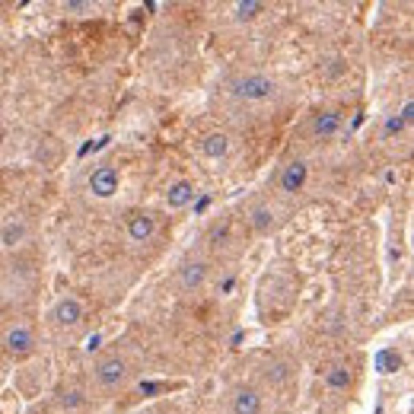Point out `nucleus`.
I'll return each instance as SVG.
<instances>
[{
    "label": "nucleus",
    "mask_w": 414,
    "mask_h": 414,
    "mask_svg": "<svg viewBox=\"0 0 414 414\" xmlns=\"http://www.w3.org/2000/svg\"><path fill=\"white\" fill-rule=\"evenodd\" d=\"M220 102L230 118H261L265 112L277 109L281 86L274 77L258 70H240L220 83Z\"/></svg>",
    "instance_id": "obj_1"
},
{
    "label": "nucleus",
    "mask_w": 414,
    "mask_h": 414,
    "mask_svg": "<svg viewBox=\"0 0 414 414\" xmlns=\"http://www.w3.org/2000/svg\"><path fill=\"white\" fill-rule=\"evenodd\" d=\"M211 277V261L207 258H185L179 271H175V284L182 294H198Z\"/></svg>",
    "instance_id": "obj_2"
},
{
    "label": "nucleus",
    "mask_w": 414,
    "mask_h": 414,
    "mask_svg": "<svg viewBox=\"0 0 414 414\" xmlns=\"http://www.w3.org/2000/svg\"><path fill=\"white\" fill-rule=\"evenodd\" d=\"M92 379H96L102 389H115L128 379V363H125V357H118V354H109V357H102L99 363L92 367Z\"/></svg>",
    "instance_id": "obj_3"
},
{
    "label": "nucleus",
    "mask_w": 414,
    "mask_h": 414,
    "mask_svg": "<svg viewBox=\"0 0 414 414\" xmlns=\"http://www.w3.org/2000/svg\"><path fill=\"white\" fill-rule=\"evenodd\" d=\"M3 348H7L10 357H29L32 350H36V335H32V328L29 325H13V328L3 335Z\"/></svg>",
    "instance_id": "obj_4"
},
{
    "label": "nucleus",
    "mask_w": 414,
    "mask_h": 414,
    "mask_svg": "<svg viewBox=\"0 0 414 414\" xmlns=\"http://www.w3.org/2000/svg\"><path fill=\"white\" fill-rule=\"evenodd\" d=\"M306 182H309V166H306L303 159H294V163H287L284 169H281V175H277V188H281L284 194L303 192Z\"/></svg>",
    "instance_id": "obj_5"
},
{
    "label": "nucleus",
    "mask_w": 414,
    "mask_h": 414,
    "mask_svg": "<svg viewBox=\"0 0 414 414\" xmlns=\"http://www.w3.org/2000/svg\"><path fill=\"white\" fill-rule=\"evenodd\" d=\"M118 169L115 166H99V169H92L90 175V192L96 194V198H112V194L118 192Z\"/></svg>",
    "instance_id": "obj_6"
},
{
    "label": "nucleus",
    "mask_w": 414,
    "mask_h": 414,
    "mask_svg": "<svg viewBox=\"0 0 414 414\" xmlns=\"http://www.w3.org/2000/svg\"><path fill=\"white\" fill-rule=\"evenodd\" d=\"M51 319H55L57 328H77L83 322V303L77 296H64V300H57Z\"/></svg>",
    "instance_id": "obj_7"
},
{
    "label": "nucleus",
    "mask_w": 414,
    "mask_h": 414,
    "mask_svg": "<svg viewBox=\"0 0 414 414\" xmlns=\"http://www.w3.org/2000/svg\"><path fill=\"white\" fill-rule=\"evenodd\" d=\"M261 396L252 386H240L233 389L230 396V414H261Z\"/></svg>",
    "instance_id": "obj_8"
},
{
    "label": "nucleus",
    "mask_w": 414,
    "mask_h": 414,
    "mask_svg": "<svg viewBox=\"0 0 414 414\" xmlns=\"http://www.w3.org/2000/svg\"><path fill=\"white\" fill-rule=\"evenodd\" d=\"M153 233H157V220L144 211H134L128 217V240L131 242H150L153 240Z\"/></svg>",
    "instance_id": "obj_9"
},
{
    "label": "nucleus",
    "mask_w": 414,
    "mask_h": 414,
    "mask_svg": "<svg viewBox=\"0 0 414 414\" xmlns=\"http://www.w3.org/2000/svg\"><path fill=\"white\" fill-rule=\"evenodd\" d=\"M341 125H344V118H341V112L328 109V112H319V115H315L313 125H309V131H313V138L328 140V138H335V134L341 131Z\"/></svg>",
    "instance_id": "obj_10"
},
{
    "label": "nucleus",
    "mask_w": 414,
    "mask_h": 414,
    "mask_svg": "<svg viewBox=\"0 0 414 414\" xmlns=\"http://www.w3.org/2000/svg\"><path fill=\"white\" fill-rule=\"evenodd\" d=\"M194 198H198V192H194V185L185 182V179H179V182H172L166 188V204H169L172 211H185L188 204H194Z\"/></svg>",
    "instance_id": "obj_11"
},
{
    "label": "nucleus",
    "mask_w": 414,
    "mask_h": 414,
    "mask_svg": "<svg viewBox=\"0 0 414 414\" xmlns=\"http://www.w3.org/2000/svg\"><path fill=\"white\" fill-rule=\"evenodd\" d=\"M198 150H201V157H207V159H223L230 153V138H227L223 131H211V134L201 138Z\"/></svg>",
    "instance_id": "obj_12"
},
{
    "label": "nucleus",
    "mask_w": 414,
    "mask_h": 414,
    "mask_svg": "<svg viewBox=\"0 0 414 414\" xmlns=\"http://www.w3.org/2000/svg\"><path fill=\"white\" fill-rule=\"evenodd\" d=\"M411 121H414V102L405 99L402 112H398V115H389V118H386V125H383V138L392 140L396 134H402V131H405L408 125H411Z\"/></svg>",
    "instance_id": "obj_13"
},
{
    "label": "nucleus",
    "mask_w": 414,
    "mask_h": 414,
    "mask_svg": "<svg viewBox=\"0 0 414 414\" xmlns=\"http://www.w3.org/2000/svg\"><path fill=\"white\" fill-rule=\"evenodd\" d=\"M265 10H268V3H261V0H240V3L233 7V19H236V23H252V19H258Z\"/></svg>",
    "instance_id": "obj_14"
},
{
    "label": "nucleus",
    "mask_w": 414,
    "mask_h": 414,
    "mask_svg": "<svg viewBox=\"0 0 414 414\" xmlns=\"http://www.w3.org/2000/svg\"><path fill=\"white\" fill-rule=\"evenodd\" d=\"M29 236V227L23 220H10L3 230H0V246H7V248H16L19 242Z\"/></svg>",
    "instance_id": "obj_15"
},
{
    "label": "nucleus",
    "mask_w": 414,
    "mask_h": 414,
    "mask_svg": "<svg viewBox=\"0 0 414 414\" xmlns=\"http://www.w3.org/2000/svg\"><path fill=\"white\" fill-rule=\"evenodd\" d=\"M248 223H252L255 233H271V227H274V211L268 204H255L252 214H248Z\"/></svg>",
    "instance_id": "obj_16"
},
{
    "label": "nucleus",
    "mask_w": 414,
    "mask_h": 414,
    "mask_svg": "<svg viewBox=\"0 0 414 414\" xmlns=\"http://www.w3.org/2000/svg\"><path fill=\"white\" fill-rule=\"evenodd\" d=\"M402 363H405V360H402V354H398L396 348H386V350H379V354H376V370L383 373V376H389V373H398V370H402Z\"/></svg>",
    "instance_id": "obj_17"
},
{
    "label": "nucleus",
    "mask_w": 414,
    "mask_h": 414,
    "mask_svg": "<svg viewBox=\"0 0 414 414\" xmlns=\"http://www.w3.org/2000/svg\"><path fill=\"white\" fill-rule=\"evenodd\" d=\"M325 386L335 389V392H341V389L350 386V370L344 367V363H335V367L325 373Z\"/></svg>",
    "instance_id": "obj_18"
},
{
    "label": "nucleus",
    "mask_w": 414,
    "mask_h": 414,
    "mask_svg": "<svg viewBox=\"0 0 414 414\" xmlns=\"http://www.w3.org/2000/svg\"><path fill=\"white\" fill-rule=\"evenodd\" d=\"M265 379H268V383H274V386L287 383V379H290V363H284V360L268 363V367H265Z\"/></svg>",
    "instance_id": "obj_19"
},
{
    "label": "nucleus",
    "mask_w": 414,
    "mask_h": 414,
    "mask_svg": "<svg viewBox=\"0 0 414 414\" xmlns=\"http://www.w3.org/2000/svg\"><path fill=\"white\" fill-rule=\"evenodd\" d=\"M230 240H233V230H230V223L227 220L214 223L211 233H207V242H211V246H230Z\"/></svg>",
    "instance_id": "obj_20"
},
{
    "label": "nucleus",
    "mask_w": 414,
    "mask_h": 414,
    "mask_svg": "<svg viewBox=\"0 0 414 414\" xmlns=\"http://www.w3.org/2000/svg\"><path fill=\"white\" fill-rule=\"evenodd\" d=\"M61 405H64L67 411H77V408L86 405V398H83L77 389H67V392H61Z\"/></svg>",
    "instance_id": "obj_21"
},
{
    "label": "nucleus",
    "mask_w": 414,
    "mask_h": 414,
    "mask_svg": "<svg viewBox=\"0 0 414 414\" xmlns=\"http://www.w3.org/2000/svg\"><path fill=\"white\" fill-rule=\"evenodd\" d=\"M64 10L67 13H86V10H92L90 0H64Z\"/></svg>",
    "instance_id": "obj_22"
},
{
    "label": "nucleus",
    "mask_w": 414,
    "mask_h": 414,
    "mask_svg": "<svg viewBox=\"0 0 414 414\" xmlns=\"http://www.w3.org/2000/svg\"><path fill=\"white\" fill-rule=\"evenodd\" d=\"M233 284H236V281H233V277H227V281H223V284H220V294H230V290H233Z\"/></svg>",
    "instance_id": "obj_23"
},
{
    "label": "nucleus",
    "mask_w": 414,
    "mask_h": 414,
    "mask_svg": "<svg viewBox=\"0 0 414 414\" xmlns=\"http://www.w3.org/2000/svg\"><path fill=\"white\" fill-rule=\"evenodd\" d=\"M99 335H92V338H90V344H86V350H96V348H99Z\"/></svg>",
    "instance_id": "obj_24"
},
{
    "label": "nucleus",
    "mask_w": 414,
    "mask_h": 414,
    "mask_svg": "<svg viewBox=\"0 0 414 414\" xmlns=\"http://www.w3.org/2000/svg\"><path fill=\"white\" fill-rule=\"evenodd\" d=\"M0 144H3V131H0Z\"/></svg>",
    "instance_id": "obj_25"
}]
</instances>
